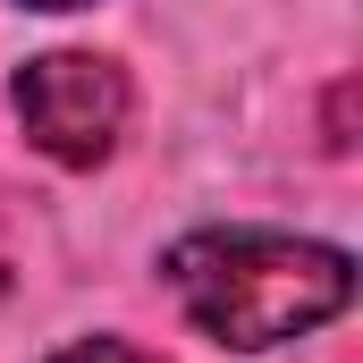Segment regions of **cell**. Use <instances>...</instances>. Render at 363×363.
I'll list each match as a JSON object with an SVG mask.
<instances>
[{"label":"cell","instance_id":"obj_1","mask_svg":"<svg viewBox=\"0 0 363 363\" xmlns=\"http://www.w3.org/2000/svg\"><path fill=\"white\" fill-rule=\"evenodd\" d=\"M169 287H178L186 321L237 355H262L279 338H304L321 321H338L355 304V262L338 245L313 237H279V228H194L169 245Z\"/></svg>","mask_w":363,"mask_h":363},{"label":"cell","instance_id":"obj_2","mask_svg":"<svg viewBox=\"0 0 363 363\" xmlns=\"http://www.w3.org/2000/svg\"><path fill=\"white\" fill-rule=\"evenodd\" d=\"M17 118L34 152H51L60 169H93L127 135V77L101 51H43L17 68Z\"/></svg>","mask_w":363,"mask_h":363},{"label":"cell","instance_id":"obj_3","mask_svg":"<svg viewBox=\"0 0 363 363\" xmlns=\"http://www.w3.org/2000/svg\"><path fill=\"white\" fill-rule=\"evenodd\" d=\"M51 363H161V355H144V347H127V338H85V347H60Z\"/></svg>","mask_w":363,"mask_h":363},{"label":"cell","instance_id":"obj_4","mask_svg":"<svg viewBox=\"0 0 363 363\" xmlns=\"http://www.w3.org/2000/svg\"><path fill=\"white\" fill-rule=\"evenodd\" d=\"M26 9H85V0H26Z\"/></svg>","mask_w":363,"mask_h":363}]
</instances>
